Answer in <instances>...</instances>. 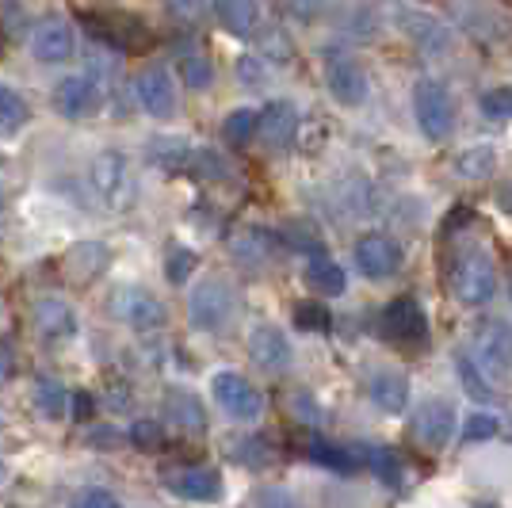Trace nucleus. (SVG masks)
<instances>
[{
	"mask_svg": "<svg viewBox=\"0 0 512 508\" xmlns=\"http://www.w3.org/2000/svg\"><path fill=\"white\" fill-rule=\"evenodd\" d=\"M188 318L199 333H226L237 321V291L230 287V279H203L199 287H192L188 295Z\"/></svg>",
	"mask_w": 512,
	"mask_h": 508,
	"instance_id": "f257e3e1",
	"label": "nucleus"
},
{
	"mask_svg": "<svg viewBox=\"0 0 512 508\" xmlns=\"http://www.w3.org/2000/svg\"><path fill=\"white\" fill-rule=\"evenodd\" d=\"M413 119L428 142H444L455 130V100L444 81L436 77H421L413 85Z\"/></svg>",
	"mask_w": 512,
	"mask_h": 508,
	"instance_id": "f03ea898",
	"label": "nucleus"
},
{
	"mask_svg": "<svg viewBox=\"0 0 512 508\" xmlns=\"http://www.w3.org/2000/svg\"><path fill=\"white\" fill-rule=\"evenodd\" d=\"M88 180L92 191L100 195V203L111 211H127L134 203V176H130V161L119 149H100L88 165Z\"/></svg>",
	"mask_w": 512,
	"mask_h": 508,
	"instance_id": "7ed1b4c3",
	"label": "nucleus"
},
{
	"mask_svg": "<svg viewBox=\"0 0 512 508\" xmlns=\"http://www.w3.org/2000/svg\"><path fill=\"white\" fill-rule=\"evenodd\" d=\"M497 291V272L486 249H467L451 264V295L463 306H486Z\"/></svg>",
	"mask_w": 512,
	"mask_h": 508,
	"instance_id": "20e7f679",
	"label": "nucleus"
},
{
	"mask_svg": "<svg viewBox=\"0 0 512 508\" xmlns=\"http://www.w3.org/2000/svg\"><path fill=\"white\" fill-rule=\"evenodd\" d=\"M134 96L142 111L157 119V123H169L176 119V107H180V92H176V81H172L169 65H142L138 77H134Z\"/></svg>",
	"mask_w": 512,
	"mask_h": 508,
	"instance_id": "39448f33",
	"label": "nucleus"
},
{
	"mask_svg": "<svg viewBox=\"0 0 512 508\" xmlns=\"http://www.w3.org/2000/svg\"><path fill=\"white\" fill-rule=\"evenodd\" d=\"M107 310H111V318L130 325V329H138V333H150V329H161L165 325V302L146 291V287H119V291H111L107 298Z\"/></svg>",
	"mask_w": 512,
	"mask_h": 508,
	"instance_id": "423d86ee",
	"label": "nucleus"
},
{
	"mask_svg": "<svg viewBox=\"0 0 512 508\" xmlns=\"http://www.w3.org/2000/svg\"><path fill=\"white\" fill-rule=\"evenodd\" d=\"M474 363L490 379H509L512 371V325L501 318H486L474 329Z\"/></svg>",
	"mask_w": 512,
	"mask_h": 508,
	"instance_id": "0eeeda50",
	"label": "nucleus"
},
{
	"mask_svg": "<svg viewBox=\"0 0 512 508\" xmlns=\"http://www.w3.org/2000/svg\"><path fill=\"white\" fill-rule=\"evenodd\" d=\"M211 390H214V402L222 405L234 421H256L264 413L260 390L245 375H237V371H218L211 379Z\"/></svg>",
	"mask_w": 512,
	"mask_h": 508,
	"instance_id": "6e6552de",
	"label": "nucleus"
},
{
	"mask_svg": "<svg viewBox=\"0 0 512 508\" xmlns=\"http://www.w3.org/2000/svg\"><path fill=\"white\" fill-rule=\"evenodd\" d=\"M100 100H104V92L96 85V77H85V73H69L54 85V111L69 123H81L88 115H96Z\"/></svg>",
	"mask_w": 512,
	"mask_h": 508,
	"instance_id": "1a4fd4ad",
	"label": "nucleus"
},
{
	"mask_svg": "<svg viewBox=\"0 0 512 508\" xmlns=\"http://www.w3.org/2000/svg\"><path fill=\"white\" fill-rule=\"evenodd\" d=\"M31 54L35 62L43 65H62L77 54V31L73 23L62 20V16H46V20L35 23L31 31Z\"/></svg>",
	"mask_w": 512,
	"mask_h": 508,
	"instance_id": "9d476101",
	"label": "nucleus"
},
{
	"mask_svg": "<svg viewBox=\"0 0 512 508\" xmlns=\"http://www.w3.org/2000/svg\"><path fill=\"white\" fill-rule=\"evenodd\" d=\"M325 88H329L333 104L341 107H363L371 96V81H367L363 65L352 62V58H329L325 62Z\"/></svg>",
	"mask_w": 512,
	"mask_h": 508,
	"instance_id": "9b49d317",
	"label": "nucleus"
},
{
	"mask_svg": "<svg viewBox=\"0 0 512 508\" xmlns=\"http://www.w3.org/2000/svg\"><path fill=\"white\" fill-rule=\"evenodd\" d=\"M398 27H402V35L421 54H444V50H451V27L440 16L425 12V8H402L398 12Z\"/></svg>",
	"mask_w": 512,
	"mask_h": 508,
	"instance_id": "f8f14e48",
	"label": "nucleus"
},
{
	"mask_svg": "<svg viewBox=\"0 0 512 508\" xmlns=\"http://www.w3.org/2000/svg\"><path fill=\"white\" fill-rule=\"evenodd\" d=\"M356 268L367 279H390L402 268V245L386 233H363L356 241Z\"/></svg>",
	"mask_w": 512,
	"mask_h": 508,
	"instance_id": "ddd939ff",
	"label": "nucleus"
},
{
	"mask_svg": "<svg viewBox=\"0 0 512 508\" xmlns=\"http://www.w3.org/2000/svg\"><path fill=\"white\" fill-rule=\"evenodd\" d=\"M455 436V409L444 398H428L413 417V440L428 451H444Z\"/></svg>",
	"mask_w": 512,
	"mask_h": 508,
	"instance_id": "4468645a",
	"label": "nucleus"
},
{
	"mask_svg": "<svg viewBox=\"0 0 512 508\" xmlns=\"http://www.w3.org/2000/svg\"><path fill=\"white\" fill-rule=\"evenodd\" d=\"M383 333L398 344H425L428 340V318L421 310L417 298H394L390 306L383 310Z\"/></svg>",
	"mask_w": 512,
	"mask_h": 508,
	"instance_id": "2eb2a0df",
	"label": "nucleus"
},
{
	"mask_svg": "<svg viewBox=\"0 0 512 508\" xmlns=\"http://www.w3.org/2000/svg\"><path fill=\"white\" fill-rule=\"evenodd\" d=\"M165 489L184 501H214L222 493V474L214 466H180L165 474Z\"/></svg>",
	"mask_w": 512,
	"mask_h": 508,
	"instance_id": "dca6fc26",
	"label": "nucleus"
},
{
	"mask_svg": "<svg viewBox=\"0 0 512 508\" xmlns=\"http://www.w3.org/2000/svg\"><path fill=\"white\" fill-rule=\"evenodd\" d=\"M256 134L268 149H287L299 134V107L291 100H276L260 111V123H256Z\"/></svg>",
	"mask_w": 512,
	"mask_h": 508,
	"instance_id": "f3484780",
	"label": "nucleus"
},
{
	"mask_svg": "<svg viewBox=\"0 0 512 508\" xmlns=\"http://www.w3.org/2000/svg\"><path fill=\"white\" fill-rule=\"evenodd\" d=\"M249 356L264 371H287L291 367V340L276 325H256L249 333Z\"/></svg>",
	"mask_w": 512,
	"mask_h": 508,
	"instance_id": "a211bd4d",
	"label": "nucleus"
},
{
	"mask_svg": "<svg viewBox=\"0 0 512 508\" xmlns=\"http://www.w3.org/2000/svg\"><path fill=\"white\" fill-rule=\"evenodd\" d=\"M214 20L222 23V31H230L234 39H249L260 27V4L256 0H211Z\"/></svg>",
	"mask_w": 512,
	"mask_h": 508,
	"instance_id": "6ab92c4d",
	"label": "nucleus"
},
{
	"mask_svg": "<svg viewBox=\"0 0 512 508\" xmlns=\"http://www.w3.org/2000/svg\"><path fill=\"white\" fill-rule=\"evenodd\" d=\"M31 318H35V329L50 340H62L77 333V318H73V310L65 306L62 298H39L31 306Z\"/></svg>",
	"mask_w": 512,
	"mask_h": 508,
	"instance_id": "aec40b11",
	"label": "nucleus"
},
{
	"mask_svg": "<svg viewBox=\"0 0 512 508\" xmlns=\"http://www.w3.org/2000/svg\"><path fill=\"white\" fill-rule=\"evenodd\" d=\"M165 405H169V417L176 428H184V432H207V409L199 405L192 390H180V386H172L169 394H165Z\"/></svg>",
	"mask_w": 512,
	"mask_h": 508,
	"instance_id": "412c9836",
	"label": "nucleus"
},
{
	"mask_svg": "<svg viewBox=\"0 0 512 508\" xmlns=\"http://www.w3.org/2000/svg\"><path fill=\"white\" fill-rule=\"evenodd\" d=\"M107 260H111L107 245H100V241H81V245L69 249L65 268H69V276L77 279V283H88V279H96L100 272H104Z\"/></svg>",
	"mask_w": 512,
	"mask_h": 508,
	"instance_id": "4be33fe9",
	"label": "nucleus"
},
{
	"mask_svg": "<svg viewBox=\"0 0 512 508\" xmlns=\"http://www.w3.org/2000/svg\"><path fill=\"white\" fill-rule=\"evenodd\" d=\"M302 276H306V283H310L318 295H344V291H348V276H344V268L337 264V260H329L325 253L310 256Z\"/></svg>",
	"mask_w": 512,
	"mask_h": 508,
	"instance_id": "5701e85b",
	"label": "nucleus"
},
{
	"mask_svg": "<svg viewBox=\"0 0 512 508\" xmlns=\"http://www.w3.org/2000/svg\"><path fill=\"white\" fill-rule=\"evenodd\" d=\"M371 402L379 405L383 413H402L409 405V379L402 371H383L371 382Z\"/></svg>",
	"mask_w": 512,
	"mask_h": 508,
	"instance_id": "b1692460",
	"label": "nucleus"
},
{
	"mask_svg": "<svg viewBox=\"0 0 512 508\" xmlns=\"http://www.w3.org/2000/svg\"><path fill=\"white\" fill-rule=\"evenodd\" d=\"M455 172H459L463 180H490L493 172H497V149H493L490 142H474V146L459 149Z\"/></svg>",
	"mask_w": 512,
	"mask_h": 508,
	"instance_id": "393cba45",
	"label": "nucleus"
},
{
	"mask_svg": "<svg viewBox=\"0 0 512 508\" xmlns=\"http://www.w3.org/2000/svg\"><path fill=\"white\" fill-rule=\"evenodd\" d=\"M310 459L321 463L325 470H337V474H356L363 463V451L341 447V444H333V440H314V444H310Z\"/></svg>",
	"mask_w": 512,
	"mask_h": 508,
	"instance_id": "a878e982",
	"label": "nucleus"
},
{
	"mask_svg": "<svg viewBox=\"0 0 512 508\" xmlns=\"http://www.w3.org/2000/svg\"><path fill=\"white\" fill-rule=\"evenodd\" d=\"M230 249L241 264H264V260H272V249H276V237L268 230H241L230 241Z\"/></svg>",
	"mask_w": 512,
	"mask_h": 508,
	"instance_id": "bb28decb",
	"label": "nucleus"
},
{
	"mask_svg": "<svg viewBox=\"0 0 512 508\" xmlns=\"http://www.w3.org/2000/svg\"><path fill=\"white\" fill-rule=\"evenodd\" d=\"M363 463L375 470L383 486H402V455L394 447H363Z\"/></svg>",
	"mask_w": 512,
	"mask_h": 508,
	"instance_id": "cd10ccee",
	"label": "nucleus"
},
{
	"mask_svg": "<svg viewBox=\"0 0 512 508\" xmlns=\"http://www.w3.org/2000/svg\"><path fill=\"white\" fill-rule=\"evenodd\" d=\"M27 119H31L27 100L12 85L0 81V134H16V130H23Z\"/></svg>",
	"mask_w": 512,
	"mask_h": 508,
	"instance_id": "c85d7f7f",
	"label": "nucleus"
},
{
	"mask_svg": "<svg viewBox=\"0 0 512 508\" xmlns=\"http://www.w3.org/2000/svg\"><path fill=\"white\" fill-rule=\"evenodd\" d=\"M256 123H260V111H253V107H237V111L226 115V123H222V138H226L234 149H245L249 142H253Z\"/></svg>",
	"mask_w": 512,
	"mask_h": 508,
	"instance_id": "c756f323",
	"label": "nucleus"
},
{
	"mask_svg": "<svg viewBox=\"0 0 512 508\" xmlns=\"http://www.w3.org/2000/svg\"><path fill=\"white\" fill-rule=\"evenodd\" d=\"M35 402H39V409H43L50 421H58L65 413V405H69V394H65L62 379L39 375V379H35Z\"/></svg>",
	"mask_w": 512,
	"mask_h": 508,
	"instance_id": "7c9ffc66",
	"label": "nucleus"
},
{
	"mask_svg": "<svg viewBox=\"0 0 512 508\" xmlns=\"http://www.w3.org/2000/svg\"><path fill=\"white\" fill-rule=\"evenodd\" d=\"M455 367H459V379H463V390H467L474 402H490L493 398V386L486 382V371L474 363V356H455Z\"/></svg>",
	"mask_w": 512,
	"mask_h": 508,
	"instance_id": "2f4dec72",
	"label": "nucleus"
},
{
	"mask_svg": "<svg viewBox=\"0 0 512 508\" xmlns=\"http://www.w3.org/2000/svg\"><path fill=\"white\" fill-rule=\"evenodd\" d=\"M180 77H184L188 88L203 92V88L214 85V65L207 62L203 54H184V58H180Z\"/></svg>",
	"mask_w": 512,
	"mask_h": 508,
	"instance_id": "473e14b6",
	"label": "nucleus"
},
{
	"mask_svg": "<svg viewBox=\"0 0 512 508\" xmlns=\"http://www.w3.org/2000/svg\"><path fill=\"white\" fill-rule=\"evenodd\" d=\"M482 115L486 119H501V123H512V85H497L490 92H482Z\"/></svg>",
	"mask_w": 512,
	"mask_h": 508,
	"instance_id": "72a5a7b5",
	"label": "nucleus"
},
{
	"mask_svg": "<svg viewBox=\"0 0 512 508\" xmlns=\"http://www.w3.org/2000/svg\"><path fill=\"white\" fill-rule=\"evenodd\" d=\"M295 325H299L302 333H329V310L318 306V302H299L295 306Z\"/></svg>",
	"mask_w": 512,
	"mask_h": 508,
	"instance_id": "f704fd0d",
	"label": "nucleus"
},
{
	"mask_svg": "<svg viewBox=\"0 0 512 508\" xmlns=\"http://www.w3.org/2000/svg\"><path fill=\"white\" fill-rule=\"evenodd\" d=\"M497 417L493 413H470L467 424H463V444H486L497 436Z\"/></svg>",
	"mask_w": 512,
	"mask_h": 508,
	"instance_id": "c9c22d12",
	"label": "nucleus"
},
{
	"mask_svg": "<svg viewBox=\"0 0 512 508\" xmlns=\"http://www.w3.org/2000/svg\"><path fill=\"white\" fill-rule=\"evenodd\" d=\"M192 272H195V253L192 249H184V245H172L169 260H165V276H169V283L180 287Z\"/></svg>",
	"mask_w": 512,
	"mask_h": 508,
	"instance_id": "e433bc0d",
	"label": "nucleus"
},
{
	"mask_svg": "<svg viewBox=\"0 0 512 508\" xmlns=\"http://www.w3.org/2000/svg\"><path fill=\"white\" fill-rule=\"evenodd\" d=\"M130 444L138 447V451H161L165 447V432H161V424L138 421L130 428Z\"/></svg>",
	"mask_w": 512,
	"mask_h": 508,
	"instance_id": "4c0bfd02",
	"label": "nucleus"
},
{
	"mask_svg": "<svg viewBox=\"0 0 512 508\" xmlns=\"http://www.w3.org/2000/svg\"><path fill=\"white\" fill-rule=\"evenodd\" d=\"M230 455H234L237 463H264L268 459V444H264V436H237L234 444H230Z\"/></svg>",
	"mask_w": 512,
	"mask_h": 508,
	"instance_id": "58836bf2",
	"label": "nucleus"
},
{
	"mask_svg": "<svg viewBox=\"0 0 512 508\" xmlns=\"http://www.w3.org/2000/svg\"><path fill=\"white\" fill-rule=\"evenodd\" d=\"M283 241H287L291 249H302V253L310 249V256L321 253V237L310 230V226H302V222H291V226H287V233H283Z\"/></svg>",
	"mask_w": 512,
	"mask_h": 508,
	"instance_id": "ea45409f",
	"label": "nucleus"
},
{
	"mask_svg": "<svg viewBox=\"0 0 512 508\" xmlns=\"http://www.w3.org/2000/svg\"><path fill=\"white\" fill-rule=\"evenodd\" d=\"M73 508H123V505H119V497H115L111 489L92 486V489H81V493L73 497Z\"/></svg>",
	"mask_w": 512,
	"mask_h": 508,
	"instance_id": "a19ab883",
	"label": "nucleus"
},
{
	"mask_svg": "<svg viewBox=\"0 0 512 508\" xmlns=\"http://www.w3.org/2000/svg\"><path fill=\"white\" fill-rule=\"evenodd\" d=\"M119 440H123V436H119L115 428H92V432H88V444L100 447V451H111V447H119Z\"/></svg>",
	"mask_w": 512,
	"mask_h": 508,
	"instance_id": "79ce46f5",
	"label": "nucleus"
},
{
	"mask_svg": "<svg viewBox=\"0 0 512 508\" xmlns=\"http://www.w3.org/2000/svg\"><path fill=\"white\" fill-rule=\"evenodd\" d=\"M283 8H291V12H299V16H314L325 0H279Z\"/></svg>",
	"mask_w": 512,
	"mask_h": 508,
	"instance_id": "37998d69",
	"label": "nucleus"
},
{
	"mask_svg": "<svg viewBox=\"0 0 512 508\" xmlns=\"http://www.w3.org/2000/svg\"><path fill=\"white\" fill-rule=\"evenodd\" d=\"M291 402L299 405V409H295V413H299L302 421H310V424L318 421V413H314V402H310V398H302V394H295V398H291Z\"/></svg>",
	"mask_w": 512,
	"mask_h": 508,
	"instance_id": "c03bdc74",
	"label": "nucleus"
},
{
	"mask_svg": "<svg viewBox=\"0 0 512 508\" xmlns=\"http://www.w3.org/2000/svg\"><path fill=\"white\" fill-rule=\"evenodd\" d=\"M73 405H77V409H73V413H77V421H88V417H92V398H88L85 390L73 398Z\"/></svg>",
	"mask_w": 512,
	"mask_h": 508,
	"instance_id": "a18cd8bd",
	"label": "nucleus"
},
{
	"mask_svg": "<svg viewBox=\"0 0 512 508\" xmlns=\"http://www.w3.org/2000/svg\"><path fill=\"white\" fill-rule=\"evenodd\" d=\"M12 379V356H8V348L0 344V382Z\"/></svg>",
	"mask_w": 512,
	"mask_h": 508,
	"instance_id": "49530a36",
	"label": "nucleus"
},
{
	"mask_svg": "<svg viewBox=\"0 0 512 508\" xmlns=\"http://www.w3.org/2000/svg\"><path fill=\"white\" fill-rule=\"evenodd\" d=\"M169 8L180 16H195V0H169Z\"/></svg>",
	"mask_w": 512,
	"mask_h": 508,
	"instance_id": "de8ad7c7",
	"label": "nucleus"
},
{
	"mask_svg": "<svg viewBox=\"0 0 512 508\" xmlns=\"http://www.w3.org/2000/svg\"><path fill=\"white\" fill-rule=\"evenodd\" d=\"M0 486H4V463H0Z\"/></svg>",
	"mask_w": 512,
	"mask_h": 508,
	"instance_id": "09e8293b",
	"label": "nucleus"
},
{
	"mask_svg": "<svg viewBox=\"0 0 512 508\" xmlns=\"http://www.w3.org/2000/svg\"><path fill=\"white\" fill-rule=\"evenodd\" d=\"M0 207H4V191H0Z\"/></svg>",
	"mask_w": 512,
	"mask_h": 508,
	"instance_id": "8fccbe9b",
	"label": "nucleus"
}]
</instances>
